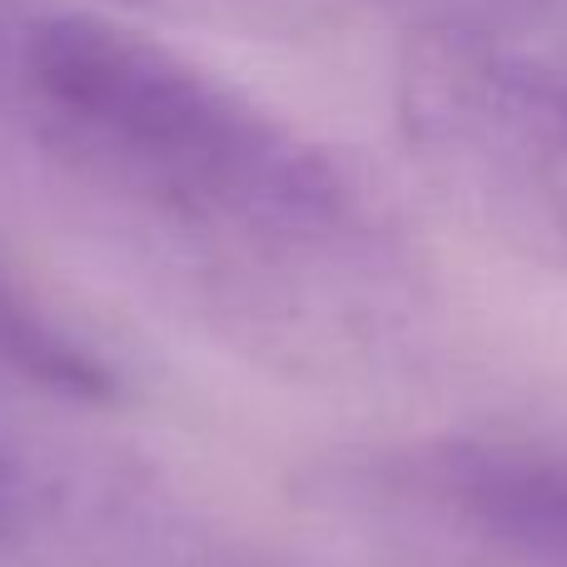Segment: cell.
Wrapping results in <instances>:
<instances>
[{"instance_id": "5", "label": "cell", "mask_w": 567, "mask_h": 567, "mask_svg": "<svg viewBox=\"0 0 567 567\" xmlns=\"http://www.w3.org/2000/svg\"><path fill=\"white\" fill-rule=\"evenodd\" d=\"M6 518H10V478L0 468V528H6Z\"/></svg>"}, {"instance_id": "4", "label": "cell", "mask_w": 567, "mask_h": 567, "mask_svg": "<svg viewBox=\"0 0 567 567\" xmlns=\"http://www.w3.org/2000/svg\"><path fill=\"white\" fill-rule=\"evenodd\" d=\"M0 363H10L20 379L40 383V389H55L80 403H110L120 389L110 363L85 339H75L6 269H0Z\"/></svg>"}, {"instance_id": "2", "label": "cell", "mask_w": 567, "mask_h": 567, "mask_svg": "<svg viewBox=\"0 0 567 567\" xmlns=\"http://www.w3.org/2000/svg\"><path fill=\"white\" fill-rule=\"evenodd\" d=\"M409 140L433 185L493 239L567 275V75L439 45L409 75Z\"/></svg>"}, {"instance_id": "3", "label": "cell", "mask_w": 567, "mask_h": 567, "mask_svg": "<svg viewBox=\"0 0 567 567\" xmlns=\"http://www.w3.org/2000/svg\"><path fill=\"white\" fill-rule=\"evenodd\" d=\"M333 498L439 567H567V449L439 433L343 463Z\"/></svg>"}, {"instance_id": "1", "label": "cell", "mask_w": 567, "mask_h": 567, "mask_svg": "<svg viewBox=\"0 0 567 567\" xmlns=\"http://www.w3.org/2000/svg\"><path fill=\"white\" fill-rule=\"evenodd\" d=\"M16 95L50 159L125 215L379 313L383 255L339 165L165 40L65 10L25 25Z\"/></svg>"}]
</instances>
